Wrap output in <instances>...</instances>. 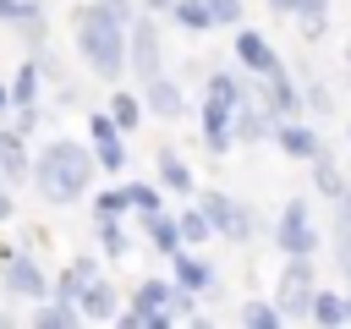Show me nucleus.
I'll list each match as a JSON object with an SVG mask.
<instances>
[{
	"label": "nucleus",
	"mask_w": 351,
	"mask_h": 329,
	"mask_svg": "<svg viewBox=\"0 0 351 329\" xmlns=\"http://www.w3.org/2000/svg\"><path fill=\"white\" fill-rule=\"evenodd\" d=\"M88 143H93L99 170H110V175H121V170H126V143H121V126L110 121V110L88 115Z\"/></svg>",
	"instance_id": "nucleus-9"
},
{
	"label": "nucleus",
	"mask_w": 351,
	"mask_h": 329,
	"mask_svg": "<svg viewBox=\"0 0 351 329\" xmlns=\"http://www.w3.org/2000/svg\"><path fill=\"white\" fill-rule=\"evenodd\" d=\"M143 230H148V241H154L165 258H170L176 247H186V241H181V230H176V219H170L165 208H159V214H148V219H143Z\"/></svg>",
	"instance_id": "nucleus-23"
},
{
	"label": "nucleus",
	"mask_w": 351,
	"mask_h": 329,
	"mask_svg": "<svg viewBox=\"0 0 351 329\" xmlns=\"http://www.w3.org/2000/svg\"><path fill=\"white\" fill-rule=\"evenodd\" d=\"M313 186H318L324 197H340V192H346V175H340V164H335L329 154L313 159Z\"/></svg>",
	"instance_id": "nucleus-27"
},
{
	"label": "nucleus",
	"mask_w": 351,
	"mask_h": 329,
	"mask_svg": "<svg viewBox=\"0 0 351 329\" xmlns=\"http://www.w3.org/2000/svg\"><path fill=\"white\" fill-rule=\"evenodd\" d=\"M236 60H241V71H252V77H269V71H280V55H274V44H269L263 33H252V27H241V33H236Z\"/></svg>",
	"instance_id": "nucleus-13"
},
{
	"label": "nucleus",
	"mask_w": 351,
	"mask_h": 329,
	"mask_svg": "<svg viewBox=\"0 0 351 329\" xmlns=\"http://www.w3.org/2000/svg\"><path fill=\"white\" fill-rule=\"evenodd\" d=\"M44 16V5H33V0H0V22H38Z\"/></svg>",
	"instance_id": "nucleus-32"
},
{
	"label": "nucleus",
	"mask_w": 351,
	"mask_h": 329,
	"mask_svg": "<svg viewBox=\"0 0 351 329\" xmlns=\"http://www.w3.org/2000/svg\"><path fill=\"white\" fill-rule=\"evenodd\" d=\"M99 241H104V252L121 258V252H126V230H121V219H104V225H99Z\"/></svg>",
	"instance_id": "nucleus-34"
},
{
	"label": "nucleus",
	"mask_w": 351,
	"mask_h": 329,
	"mask_svg": "<svg viewBox=\"0 0 351 329\" xmlns=\"http://www.w3.org/2000/svg\"><path fill=\"white\" fill-rule=\"evenodd\" d=\"M77 307H82V324H110V318L121 313V296H115V285H110L104 274H93Z\"/></svg>",
	"instance_id": "nucleus-15"
},
{
	"label": "nucleus",
	"mask_w": 351,
	"mask_h": 329,
	"mask_svg": "<svg viewBox=\"0 0 351 329\" xmlns=\"http://www.w3.org/2000/svg\"><path fill=\"white\" fill-rule=\"evenodd\" d=\"M208 11H214V22H225V27L241 22V0H208Z\"/></svg>",
	"instance_id": "nucleus-35"
},
{
	"label": "nucleus",
	"mask_w": 351,
	"mask_h": 329,
	"mask_svg": "<svg viewBox=\"0 0 351 329\" xmlns=\"http://www.w3.org/2000/svg\"><path fill=\"white\" fill-rule=\"evenodd\" d=\"M143 5H148V11H170L176 0H143Z\"/></svg>",
	"instance_id": "nucleus-39"
},
{
	"label": "nucleus",
	"mask_w": 351,
	"mask_h": 329,
	"mask_svg": "<svg viewBox=\"0 0 351 329\" xmlns=\"http://www.w3.org/2000/svg\"><path fill=\"white\" fill-rule=\"evenodd\" d=\"M170 16H176L186 33H208V27H214V11H208V0H176V5H170Z\"/></svg>",
	"instance_id": "nucleus-24"
},
{
	"label": "nucleus",
	"mask_w": 351,
	"mask_h": 329,
	"mask_svg": "<svg viewBox=\"0 0 351 329\" xmlns=\"http://www.w3.org/2000/svg\"><path fill=\"white\" fill-rule=\"evenodd\" d=\"M274 143H280V154H291V159H302V164H313V159L324 154L318 132H313L307 121H296V115H280V121H274Z\"/></svg>",
	"instance_id": "nucleus-11"
},
{
	"label": "nucleus",
	"mask_w": 351,
	"mask_h": 329,
	"mask_svg": "<svg viewBox=\"0 0 351 329\" xmlns=\"http://www.w3.org/2000/svg\"><path fill=\"white\" fill-rule=\"evenodd\" d=\"M346 137H351V121H346Z\"/></svg>",
	"instance_id": "nucleus-44"
},
{
	"label": "nucleus",
	"mask_w": 351,
	"mask_h": 329,
	"mask_svg": "<svg viewBox=\"0 0 351 329\" xmlns=\"http://www.w3.org/2000/svg\"><path fill=\"white\" fill-rule=\"evenodd\" d=\"M335 203H346V208H351V181H346V192H340V197H335Z\"/></svg>",
	"instance_id": "nucleus-41"
},
{
	"label": "nucleus",
	"mask_w": 351,
	"mask_h": 329,
	"mask_svg": "<svg viewBox=\"0 0 351 329\" xmlns=\"http://www.w3.org/2000/svg\"><path fill=\"white\" fill-rule=\"evenodd\" d=\"M154 181L165 192H176V197H197V181H192V170H186V159L176 148H159L154 154Z\"/></svg>",
	"instance_id": "nucleus-14"
},
{
	"label": "nucleus",
	"mask_w": 351,
	"mask_h": 329,
	"mask_svg": "<svg viewBox=\"0 0 351 329\" xmlns=\"http://www.w3.org/2000/svg\"><path fill=\"white\" fill-rule=\"evenodd\" d=\"M11 214H16V203H11V192H5V186H0V225H5V219H11Z\"/></svg>",
	"instance_id": "nucleus-38"
},
{
	"label": "nucleus",
	"mask_w": 351,
	"mask_h": 329,
	"mask_svg": "<svg viewBox=\"0 0 351 329\" xmlns=\"http://www.w3.org/2000/svg\"><path fill=\"white\" fill-rule=\"evenodd\" d=\"M126 66H132L137 88L154 82V77H165V38H159L154 16H132V27H126Z\"/></svg>",
	"instance_id": "nucleus-4"
},
{
	"label": "nucleus",
	"mask_w": 351,
	"mask_h": 329,
	"mask_svg": "<svg viewBox=\"0 0 351 329\" xmlns=\"http://www.w3.org/2000/svg\"><path fill=\"white\" fill-rule=\"evenodd\" d=\"M33 324H38V329H71V324H82V313H77L71 302H60V296H44V302L33 307Z\"/></svg>",
	"instance_id": "nucleus-21"
},
{
	"label": "nucleus",
	"mask_w": 351,
	"mask_h": 329,
	"mask_svg": "<svg viewBox=\"0 0 351 329\" xmlns=\"http://www.w3.org/2000/svg\"><path fill=\"white\" fill-rule=\"evenodd\" d=\"M121 214H132V197H126V186H110V192H99V197H93V225H104V219H121Z\"/></svg>",
	"instance_id": "nucleus-28"
},
{
	"label": "nucleus",
	"mask_w": 351,
	"mask_h": 329,
	"mask_svg": "<svg viewBox=\"0 0 351 329\" xmlns=\"http://www.w3.org/2000/svg\"><path fill=\"white\" fill-rule=\"evenodd\" d=\"M93 170H99V159H93V143L55 137V143H44V154L33 159V186L44 192V203L66 208V203H77V197L88 192Z\"/></svg>",
	"instance_id": "nucleus-1"
},
{
	"label": "nucleus",
	"mask_w": 351,
	"mask_h": 329,
	"mask_svg": "<svg viewBox=\"0 0 351 329\" xmlns=\"http://www.w3.org/2000/svg\"><path fill=\"white\" fill-rule=\"evenodd\" d=\"M203 93H208V99H225V104H236L247 88H241V77H236V71H208V77H203Z\"/></svg>",
	"instance_id": "nucleus-29"
},
{
	"label": "nucleus",
	"mask_w": 351,
	"mask_h": 329,
	"mask_svg": "<svg viewBox=\"0 0 351 329\" xmlns=\"http://www.w3.org/2000/svg\"><path fill=\"white\" fill-rule=\"evenodd\" d=\"M93 274H99V263H93V258H77L71 269H60V280H55V291H49V296H60V302H71V307H77ZM77 313H82V307H77Z\"/></svg>",
	"instance_id": "nucleus-18"
},
{
	"label": "nucleus",
	"mask_w": 351,
	"mask_h": 329,
	"mask_svg": "<svg viewBox=\"0 0 351 329\" xmlns=\"http://www.w3.org/2000/svg\"><path fill=\"white\" fill-rule=\"evenodd\" d=\"M143 104H148V115H159V121H176V115H181V104H186V93H181V82H170V77H154V82H143Z\"/></svg>",
	"instance_id": "nucleus-16"
},
{
	"label": "nucleus",
	"mask_w": 351,
	"mask_h": 329,
	"mask_svg": "<svg viewBox=\"0 0 351 329\" xmlns=\"http://www.w3.org/2000/svg\"><path fill=\"white\" fill-rule=\"evenodd\" d=\"M313 291H318V280H313V258H285L280 285H274V307H280V318H313Z\"/></svg>",
	"instance_id": "nucleus-5"
},
{
	"label": "nucleus",
	"mask_w": 351,
	"mask_h": 329,
	"mask_svg": "<svg viewBox=\"0 0 351 329\" xmlns=\"http://www.w3.org/2000/svg\"><path fill=\"white\" fill-rule=\"evenodd\" d=\"M126 197H132V214H137V219H148V214L165 208V203H159V186H148V181H132Z\"/></svg>",
	"instance_id": "nucleus-30"
},
{
	"label": "nucleus",
	"mask_w": 351,
	"mask_h": 329,
	"mask_svg": "<svg viewBox=\"0 0 351 329\" xmlns=\"http://www.w3.org/2000/svg\"><path fill=\"white\" fill-rule=\"evenodd\" d=\"M269 5H274V11H291V0H269Z\"/></svg>",
	"instance_id": "nucleus-42"
},
{
	"label": "nucleus",
	"mask_w": 351,
	"mask_h": 329,
	"mask_svg": "<svg viewBox=\"0 0 351 329\" xmlns=\"http://www.w3.org/2000/svg\"><path fill=\"white\" fill-rule=\"evenodd\" d=\"M230 143H236V104L203 93V148L208 154H225Z\"/></svg>",
	"instance_id": "nucleus-10"
},
{
	"label": "nucleus",
	"mask_w": 351,
	"mask_h": 329,
	"mask_svg": "<svg viewBox=\"0 0 351 329\" xmlns=\"http://www.w3.org/2000/svg\"><path fill=\"white\" fill-rule=\"evenodd\" d=\"M313 324H351V307H346V291H313Z\"/></svg>",
	"instance_id": "nucleus-20"
},
{
	"label": "nucleus",
	"mask_w": 351,
	"mask_h": 329,
	"mask_svg": "<svg viewBox=\"0 0 351 329\" xmlns=\"http://www.w3.org/2000/svg\"><path fill=\"white\" fill-rule=\"evenodd\" d=\"M0 137H5V126H0Z\"/></svg>",
	"instance_id": "nucleus-46"
},
{
	"label": "nucleus",
	"mask_w": 351,
	"mask_h": 329,
	"mask_svg": "<svg viewBox=\"0 0 351 329\" xmlns=\"http://www.w3.org/2000/svg\"><path fill=\"white\" fill-rule=\"evenodd\" d=\"M346 71H351V44H346Z\"/></svg>",
	"instance_id": "nucleus-43"
},
{
	"label": "nucleus",
	"mask_w": 351,
	"mask_h": 329,
	"mask_svg": "<svg viewBox=\"0 0 351 329\" xmlns=\"http://www.w3.org/2000/svg\"><path fill=\"white\" fill-rule=\"evenodd\" d=\"M307 104H313V115H329V110H335L329 88H324V82H313V77H307V88H302V110H307Z\"/></svg>",
	"instance_id": "nucleus-33"
},
{
	"label": "nucleus",
	"mask_w": 351,
	"mask_h": 329,
	"mask_svg": "<svg viewBox=\"0 0 351 329\" xmlns=\"http://www.w3.org/2000/svg\"><path fill=\"white\" fill-rule=\"evenodd\" d=\"M5 110H11V88L0 82V115H5Z\"/></svg>",
	"instance_id": "nucleus-40"
},
{
	"label": "nucleus",
	"mask_w": 351,
	"mask_h": 329,
	"mask_svg": "<svg viewBox=\"0 0 351 329\" xmlns=\"http://www.w3.org/2000/svg\"><path fill=\"white\" fill-rule=\"evenodd\" d=\"M274 110L263 104V99H236V143H263V137H274Z\"/></svg>",
	"instance_id": "nucleus-12"
},
{
	"label": "nucleus",
	"mask_w": 351,
	"mask_h": 329,
	"mask_svg": "<svg viewBox=\"0 0 351 329\" xmlns=\"http://www.w3.org/2000/svg\"><path fill=\"white\" fill-rule=\"evenodd\" d=\"M296 16H329V0H291Z\"/></svg>",
	"instance_id": "nucleus-36"
},
{
	"label": "nucleus",
	"mask_w": 351,
	"mask_h": 329,
	"mask_svg": "<svg viewBox=\"0 0 351 329\" xmlns=\"http://www.w3.org/2000/svg\"><path fill=\"white\" fill-rule=\"evenodd\" d=\"M197 208L208 214L214 236H225V241H252V208L236 203L230 192H197Z\"/></svg>",
	"instance_id": "nucleus-6"
},
{
	"label": "nucleus",
	"mask_w": 351,
	"mask_h": 329,
	"mask_svg": "<svg viewBox=\"0 0 351 329\" xmlns=\"http://www.w3.org/2000/svg\"><path fill=\"white\" fill-rule=\"evenodd\" d=\"M33 5H44V0H33Z\"/></svg>",
	"instance_id": "nucleus-45"
},
{
	"label": "nucleus",
	"mask_w": 351,
	"mask_h": 329,
	"mask_svg": "<svg viewBox=\"0 0 351 329\" xmlns=\"http://www.w3.org/2000/svg\"><path fill=\"white\" fill-rule=\"evenodd\" d=\"M170 263H176V285H186L192 296L214 285V274H208V263H197V258H192L186 247H176V252H170Z\"/></svg>",
	"instance_id": "nucleus-19"
},
{
	"label": "nucleus",
	"mask_w": 351,
	"mask_h": 329,
	"mask_svg": "<svg viewBox=\"0 0 351 329\" xmlns=\"http://www.w3.org/2000/svg\"><path fill=\"white\" fill-rule=\"evenodd\" d=\"M0 285H5L11 296H27V302H44V296L55 291V285L44 280V269L33 263V252H16V247L0 258Z\"/></svg>",
	"instance_id": "nucleus-8"
},
{
	"label": "nucleus",
	"mask_w": 351,
	"mask_h": 329,
	"mask_svg": "<svg viewBox=\"0 0 351 329\" xmlns=\"http://www.w3.org/2000/svg\"><path fill=\"white\" fill-rule=\"evenodd\" d=\"M241 324H247V329H274V324H285V318H280L274 302H247V307H241Z\"/></svg>",
	"instance_id": "nucleus-31"
},
{
	"label": "nucleus",
	"mask_w": 351,
	"mask_h": 329,
	"mask_svg": "<svg viewBox=\"0 0 351 329\" xmlns=\"http://www.w3.org/2000/svg\"><path fill=\"white\" fill-rule=\"evenodd\" d=\"M126 27H132V22H121L104 0H93V5L77 11V55H82L104 82H115V77L126 71Z\"/></svg>",
	"instance_id": "nucleus-2"
},
{
	"label": "nucleus",
	"mask_w": 351,
	"mask_h": 329,
	"mask_svg": "<svg viewBox=\"0 0 351 329\" xmlns=\"http://www.w3.org/2000/svg\"><path fill=\"white\" fill-rule=\"evenodd\" d=\"M280 252L285 258H313L318 252V230H313V219H307V197H291L285 208H280Z\"/></svg>",
	"instance_id": "nucleus-7"
},
{
	"label": "nucleus",
	"mask_w": 351,
	"mask_h": 329,
	"mask_svg": "<svg viewBox=\"0 0 351 329\" xmlns=\"http://www.w3.org/2000/svg\"><path fill=\"white\" fill-rule=\"evenodd\" d=\"M143 110H148V104H143L137 93H126V88L110 93V121H115L121 132H137V126H143Z\"/></svg>",
	"instance_id": "nucleus-22"
},
{
	"label": "nucleus",
	"mask_w": 351,
	"mask_h": 329,
	"mask_svg": "<svg viewBox=\"0 0 351 329\" xmlns=\"http://www.w3.org/2000/svg\"><path fill=\"white\" fill-rule=\"evenodd\" d=\"M38 55H27L22 60V71H16V82H11V104H38Z\"/></svg>",
	"instance_id": "nucleus-25"
},
{
	"label": "nucleus",
	"mask_w": 351,
	"mask_h": 329,
	"mask_svg": "<svg viewBox=\"0 0 351 329\" xmlns=\"http://www.w3.org/2000/svg\"><path fill=\"white\" fill-rule=\"evenodd\" d=\"M0 181H5V186L33 181V159H27V148H22V132H5V137H0Z\"/></svg>",
	"instance_id": "nucleus-17"
},
{
	"label": "nucleus",
	"mask_w": 351,
	"mask_h": 329,
	"mask_svg": "<svg viewBox=\"0 0 351 329\" xmlns=\"http://www.w3.org/2000/svg\"><path fill=\"white\" fill-rule=\"evenodd\" d=\"M176 230H181V241H186V247H203V241L214 236V225H208V214H203V208H181V214H176Z\"/></svg>",
	"instance_id": "nucleus-26"
},
{
	"label": "nucleus",
	"mask_w": 351,
	"mask_h": 329,
	"mask_svg": "<svg viewBox=\"0 0 351 329\" xmlns=\"http://www.w3.org/2000/svg\"><path fill=\"white\" fill-rule=\"evenodd\" d=\"M186 313H192V291L186 285H176V280H143L132 291V307L115 313V324H126V329H170Z\"/></svg>",
	"instance_id": "nucleus-3"
},
{
	"label": "nucleus",
	"mask_w": 351,
	"mask_h": 329,
	"mask_svg": "<svg viewBox=\"0 0 351 329\" xmlns=\"http://www.w3.org/2000/svg\"><path fill=\"white\" fill-rule=\"evenodd\" d=\"M296 22H302V38L313 44V38H324V22H329V16H296Z\"/></svg>",
	"instance_id": "nucleus-37"
}]
</instances>
